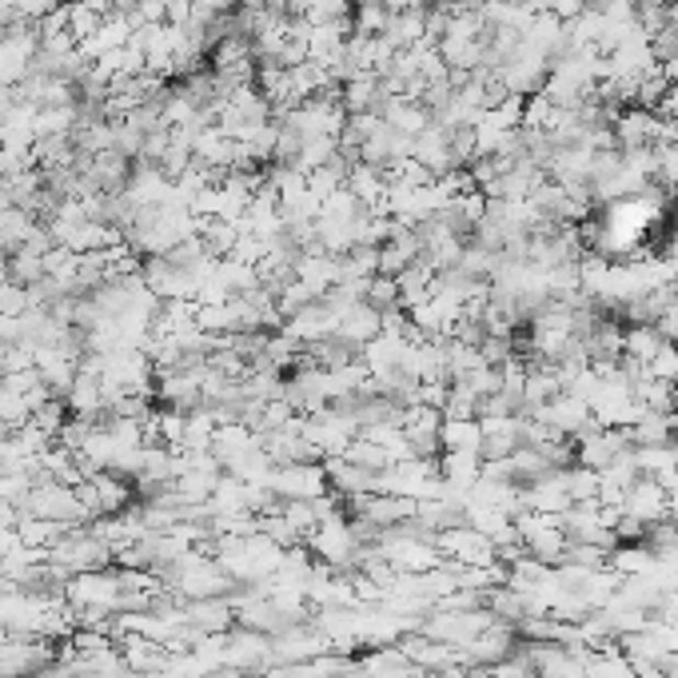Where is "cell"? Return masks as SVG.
Segmentation results:
<instances>
[{"instance_id": "1", "label": "cell", "mask_w": 678, "mask_h": 678, "mask_svg": "<svg viewBox=\"0 0 678 678\" xmlns=\"http://www.w3.org/2000/svg\"><path fill=\"white\" fill-rule=\"evenodd\" d=\"M363 547H368V543H363L360 531L351 527L348 511L331 515V519L316 523V531L307 535V551H312V555H316L319 563H324V567H331V570H351Z\"/></svg>"}, {"instance_id": "2", "label": "cell", "mask_w": 678, "mask_h": 678, "mask_svg": "<svg viewBox=\"0 0 678 678\" xmlns=\"http://www.w3.org/2000/svg\"><path fill=\"white\" fill-rule=\"evenodd\" d=\"M172 587L184 599H216V595L236 591V583H231L228 570L219 567V558L192 555V551L172 563Z\"/></svg>"}, {"instance_id": "3", "label": "cell", "mask_w": 678, "mask_h": 678, "mask_svg": "<svg viewBox=\"0 0 678 678\" xmlns=\"http://www.w3.org/2000/svg\"><path fill=\"white\" fill-rule=\"evenodd\" d=\"M268 491L287 504V499H319V495L331 491L328 483V467L324 463H275L272 479H268Z\"/></svg>"}, {"instance_id": "4", "label": "cell", "mask_w": 678, "mask_h": 678, "mask_svg": "<svg viewBox=\"0 0 678 678\" xmlns=\"http://www.w3.org/2000/svg\"><path fill=\"white\" fill-rule=\"evenodd\" d=\"M224 667L240 670V675H268V670L275 667L272 635L252 631V626L228 631V635H224Z\"/></svg>"}, {"instance_id": "5", "label": "cell", "mask_w": 678, "mask_h": 678, "mask_svg": "<svg viewBox=\"0 0 678 678\" xmlns=\"http://www.w3.org/2000/svg\"><path fill=\"white\" fill-rule=\"evenodd\" d=\"M436 551L443 558H451V563H463V567H491V563H499L491 539L467 523L436 531Z\"/></svg>"}, {"instance_id": "6", "label": "cell", "mask_w": 678, "mask_h": 678, "mask_svg": "<svg viewBox=\"0 0 678 678\" xmlns=\"http://www.w3.org/2000/svg\"><path fill=\"white\" fill-rule=\"evenodd\" d=\"M623 511L639 523H658V519H667L670 507H667V491H663V483L651 479V475H639L635 487L623 495Z\"/></svg>"}, {"instance_id": "7", "label": "cell", "mask_w": 678, "mask_h": 678, "mask_svg": "<svg viewBox=\"0 0 678 678\" xmlns=\"http://www.w3.org/2000/svg\"><path fill=\"white\" fill-rule=\"evenodd\" d=\"M188 626L200 631V635H228L231 623H236V607H231V595H216V599H192L184 611Z\"/></svg>"}, {"instance_id": "8", "label": "cell", "mask_w": 678, "mask_h": 678, "mask_svg": "<svg viewBox=\"0 0 678 678\" xmlns=\"http://www.w3.org/2000/svg\"><path fill=\"white\" fill-rule=\"evenodd\" d=\"M483 423V460H511L515 451L523 448L519 436V416H499V419H479Z\"/></svg>"}, {"instance_id": "9", "label": "cell", "mask_w": 678, "mask_h": 678, "mask_svg": "<svg viewBox=\"0 0 678 678\" xmlns=\"http://www.w3.org/2000/svg\"><path fill=\"white\" fill-rule=\"evenodd\" d=\"M483 475V455H471V451H443L439 455V479L448 483L451 491L467 495Z\"/></svg>"}, {"instance_id": "10", "label": "cell", "mask_w": 678, "mask_h": 678, "mask_svg": "<svg viewBox=\"0 0 678 678\" xmlns=\"http://www.w3.org/2000/svg\"><path fill=\"white\" fill-rule=\"evenodd\" d=\"M439 443H443V451H471V455H479L483 423L479 419H443V427H439Z\"/></svg>"}, {"instance_id": "11", "label": "cell", "mask_w": 678, "mask_h": 678, "mask_svg": "<svg viewBox=\"0 0 678 678\" xmlns=\"http://www.w3.org/2000/svg\"><path fill=\"white\" fill-rule=\"evenodd\" d=\"M607 567L626 579V575H646V570L655 567V551L646 547V543H619V547L607 555Z\"/></svg>"}, {"instance_id": "12", "label": "cell", "mask_w": 678, "mask_h": 678, "mask_svg": "<svg viewBox=\"0 0 678 678\" xmlns=\"http://www.w3.org/2000/svg\"><path fill=\"white\" fill-rule=\"evenodd\" d=\"M563 487H567L570 504H599V471L595 467H583V463L563 467Z\"/></svg>"}, {"instance_id": "13", "label": "cell", "mask_w": 678, "mask_h": 678, "mask_svg": "<svg viewBox=\"0 0 678 678\" xmlns=\"http://www.w3.org/2000/svg\"><path fill=\"white\" fill-rule=\"evenodd\" d=\"M635 463H639V475L663 479V475L678 471V448H675V443H658V448H635Z\"/></svg>"}, {"instance_id": "14", "label": "cell", "mask_w": 678, "mask_h": 678, "mask_svg": "<svg viewBox=\"0 0 678 678\" xmlns=\"http://www.w3.org/2000/svg\"><path fill=\"white\" fill-rule=\"evenodd\" d=\"M631 439H635V448H658V443H670V439H675V419L658 416V411H646V416L631 427Z\"/></svg>"}, {"instance_id": "15", "label": "cell", "mask_w": 678, "mask_h": 678, "mask_svg": "<svg viewBox=\"0 0 678 678\" xmlns=\"http://www.w3.org/2000/svg\"><path fill=\"white\" fill-rule=\"evenodd\" d=\"M663 491H667V507H670V515L678 519V471H670V475H663Z\"/></svg>"}, {"instance_id": "16", "label": "cell", "mask_w": 678, "mask_h": 678, "mask_svg": "<svg viewBox=\"0 0 678 678\" xmlns=\"http://www.w3.org/2000/svg\"><path fill=\"white\" fill-rule=\"evenodd\" d=\"M431 678H471V670L463 667V663H451V667H443V670H436Z\"/></svg>"}]
</instances>
